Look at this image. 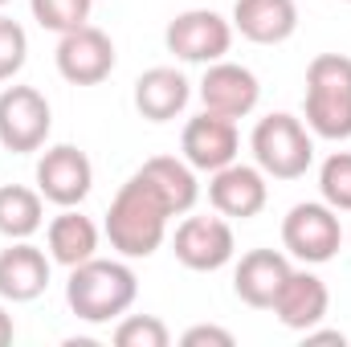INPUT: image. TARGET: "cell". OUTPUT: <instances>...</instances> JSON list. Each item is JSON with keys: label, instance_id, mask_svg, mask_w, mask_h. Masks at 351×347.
Masks as SVG:
<instances>
[{"label": "cell", "instance_id": "cell-18", "mask_svg": "<svg viewBox=\"0 0 351 347\" xmlns=\"http://www.w3.org/2000/svg\"><path fill=\"white\" fill-rule=\"evenodd\" d=\"M188 94L192 90H188V78L180 70L156 66V70L139 74V82H135V110L152 123H168L188 106Z\"/></svg>", "mask_w": 351, "mask_h": 347}, {"label": "cell", "instance_id": "cell-14", "mask_svg": "<svg viewBox=\"0 0 351 347\" xmlns=\"http://www.w3.org/2000/svg\"><path fill=\"white\" fill-rule=\"evenodd\" d=\"M265 172L262 168H250V164H225L221 172H213L208 184V200L221 217H237V221H250L265 208Z\"/></svg>", "mask_w": 351, "mask_h": 347}, {"label": "cell", "instance_id": "cell-19", "mask_svg": "<svg viewBox=\"0 0 351 347\" xmlns=\"http://www.w3.org/2000/svg\"><path fill=\"white\" fill-rule=\"evenodd\" d=\"M45 241H49V258L74 270V265H82V261L94 258V250H98V229H94L90 217L74 213V208H66L62 217L49 221Z\"/></svg>", "mask_w": 351, "mask_h": 347}, {"label": "cell", "instance_id": "cell-27", "mask_svg": "<svg viewBox=\"0 0 351 347\" xmlns=\"http://www.w3.org/2000/svg\"><path fill=\"white\" fill-rule=\"evenodd\" d=\"M306 344H348L343 339V331H306Z\"/></svg>", "mask_w": 351, "mask_h": 347}, {"label": "cell", "instance_id": "cell-15", "mask_svg": "<svg viewBox=\"0 0 351 347\" xmlns=\"http://www.w3.org/2000/svg\"><path fill=\"white\" fill-rule=\"evenodd\" d=\"M233 29L254 45H282L298 29V4L294 0H237Z\"/></svg>", "mask_w": 351, "mask_h": 347}, {"label": "cell", "instance_id": "cell-24", "mask_svg": "<svg viewBox=\"0 0 351 347\" xmlns=\"http://www.w3.org/2000/svg\"><path fill=\"white\" fill-rule=\"evenodd\" d=\"M114 344L119 347H168L172 335L156 315H131L114 327Z\"/></svg>", "mask_w": 351, "mask_h": 347}, {"label": "cell", "instance_id": "cell-16", "mask_svg": "<svg viewBox=\"0 0 351 347\" xmlns=\"http://www.w3.org/2000/svg\"><path fill=\"white\" fill-rule=\"evenodd\" d=\"M286 278H290L286 254H278V250H250L241 258V265H237V274H233V290H237V298L245 307L269 311Z\"/></svg>", "mask_w": 351, "mask_h": 347}, {"label": "cell", "instance_id": "cell-22", "mask_svg": "<svg viewBox=\"0 0 351 347\" xmlns=\"http://www.w3.org/2000/svg\"><path fill=\"white\" fill-rule=\"evenodd\" d=\"M319 192L335 213H351V152L327 156V164L319 168Z\"/></svg>", "mask_w": 351, "mask_h": 347}, {"label": "cell", "instance_id": "cell-3", "mask_svg": "<svg viewBox=\"0 0 351 347\" xmlns=\"http://www.w3.org/2000/svg\"><path fill=\"white\" fill-rule=\"evenodd\" d=\"M306 127L323 139H351V58L319 53L306 70Z\"/></svg>", "mask_w": 351, "mask_h": 347}, {"label": "cell", "instance_id": "cell-12", "mask_svg": "<svg viewBox=\"0 0 351 347\" xmlns=\"http://www.w3.org/2000/svg\"><path fill=\"white\" fill-rule=\"evenodd\" d=\"M180 147L196 172H221L225 164L237 160V127H233V119L204 110V115L188 119Z\"/></svg>", "mask_w": 351, "mask_h": 347}, {"label": "cell", "instance_id": "cell-6", "mask_svg": "<svg viewBox=\"0 0 351 347\" xmlns=\"http://www.w3.org/2000/svg\"><path fill=\"white\" fill-rule=\"evenodd\" d=\"M164 41H168V49H172L180 62L213 66V62H221L229 53L233 25L221 12H213V8H188V12H180L172 25H168Z\"/></svg>", "mask_w": 351, "mask_h": 347}, {"label": "cell", "instance_id": "cell-4", "mask_svg": "<svg viewBox=\"0 0 351 347\" xmlns=\"http://www.w3.org/2000/svg\"><path fill=\"white\" fill-rule=\"evenodd\" d=\"M250 147H254L258 168L265 176H274V180H298V176H306L311 160H315V143H311L306 127L286 110L265 115L254 127Z\"/></svg>", "mask_w": 351, "mask_h": 347}, {"label": "cell", "instance_id": "cell-1", "mask_svg": "<svg viewBox=\"0 0 351 347\" xmlns=\"http://www.w3.org/2000/svg\"><path fill=\"white\" fill-rule=\"evenodd\" d=\"M168 217H172V208L160 200V192L143 176L135 172L119 188V196L110 200L106 237L123 258H152L168 237Z\"/></svg>", "mask_w": 351, "mask_h": 347}, {"label": "cell", "instance_id": "cell-20", "mask_svg": "<svg viewBox=\"0 0 351 347\" xmlns=\"http://www.w3.org/2000/svg\"><path fill=\"white\" fill-rule=\"evenodd\" d=\"M139 176L160 192V200L172 208V217L180 213H188L192 204H196V196H200V188H196V176H192V164H180L172 156H156V160H147Z\"/></svg>", "mask_w": 351, "mask_h": 347}, {"label": "cell", "instance_id": "cell-17", "mask_svg": "<svg viewBox=\"0 0 351 347\" xmlns=\"http://www.w3.org/2000/svg\"><path fill=\"white\" fill-rule=\"evenodd\" d=\"M45 286H49V258L37 246L16 241V246L0 250V298L33 302Z\"/></svg>", "mask_w": 351, "mask_h": 347}, {"label": "cell", "instance_id": "cell-10", "mask_svg": "<svg viewBox=\"0 0 351 347\" xmlns=\"http://www.w3.org/2000/svg\"><path fill=\"white\" fill-rule=\"evenodd\" d=\"M172 250L180 265H188V270H200V274L221 270L233 261V229L221 217H188L176 229Z\"/></svg>", "mask_w": 351, "mask_h": 347}, {"label": "cell", "instance_id": "cell-23", "mask_svg": "<svg viewBox=\"0 0 351 347\" xmlns=\"http://www.w3.org/2000/svg\"><path fill=\"white\" fill-rule=\"evenodd\" d=\"M90 4H94V0H29L37 25H41V29H53V33H70V29L86 25Z\"/></svg>", "mask_w": 351, "mask_h": 347}, {"label": "cell", "instance_id": "cell-9", "mask_svg": "<svg viewBox=\"0 0 351 347\" xmlns=\"http://www.w3.org/2000/svg\"><path fill=\"white\" fill-rule=\"evenodd\" d=\"M114 70V45L102 29L78 25L58 41V74L74 86H94Z\"/></svg>", "mask_w": 351, "mask_h": 347}, {"label": "cell", "instance_id": "cell-7", "mask_svg": "<svg viewBox=\"0 0 351 347\" xmlns=\"http://www.w3.org/2000/svg\"><path fill=\"white\" fill-rule=\"evenodd\" d=\"M53 115L45 94L33 86H8L0 94V143L8 152H37L49 139Z\"/></svg>", "mask_w": 351, "mask_h": 347}, {"label": "cell", "instance_id": "cell-26", "mask_svg": "<svg viewBox=\"0 0 351 347\" xmlns=\"http://www.w3.org/2000/svg\"><path fill=\"white\" fill-rule=\"evenodd\" d=\"M184 347H233V335L225 331V327H208V323H200V327H188L184 331V339H180Z\"/></svg>", "mask_w": 351, "mask_h": 347}, {"label": "cell", "instance_id": "cell-2", "mask_svg": "<svg viewBox=\"0 0 351 347\" xmlns=\"http://www.w3.org/2000/svg\"><path fill=\"white\" fill-rule=\"evenodd\" d=\"M135 294H139V278L123 261L90 258L74 265L70 282H66V302L82 323H110V319L127 315Z\"/></svg>", "mask_w": 351, "mask_h": 347}, {"label": "cell", "instance_id": "cell-25", "mask_svg": "<svg viewBox=\"0 0 351 347\" xmlns=\"http://www.w3.org/2000/svg\"><path fill=\"white\" fill-rule=\"evenodd\" d=\"M25 53H29V37L16 21L0 16V82L16 78L21 66H25Z\"/></svg>", "mask_w": 351, "mask_h": 347}, {"label": "cell", "instance_id": "cell-11", "mask_svg": "<svg viewBox=\"0 0 351 347\" xmlns=\"http://www.w3.org/2000/svg\"><path fill=\"white\" fill-rule=\"evenodd\" d=\"M262 98L258 86V74L237 66V62H213L200 78V102L204 110L213 115H225V119H245Z\"/></svg>", "mask_w": 351, "mask_h": 347}, {"label": "cell", "instance_id": "cell-30", "mask_svg": "<svg viewBox=\"0 0 351 347\" xmlns=\"http://www.w3.org/2000/svg\"><path fill=\"white\" fill-rule=\"evenodd\" d=\"M348 4H351V0H348Z\"/></svg>", "mask_w": 351, "mask_h": 347}, {"label": "cell", "instance_id": "cell-28", "mask_svg": "<svg viewBox=\"0 0 351 347\" xmlns=\"http://www.w3.org/2000/svg\"><path fill=\"white\" fill-rule=\"evenodd\" d=\"M12 335H16V327H12V315L0 307V347L4 344H12Z\"/></svg>", "mask_w": 351, "mask_h": 347}, {"label": "cell", "instance_id": "cell-13", "mask_svg": "<svg viewBox=\"0 0 351 347\" xmlns=\"http://www.w3.org/2000/svg\"><path fill=\"white\" fill-rule=\"evenodd\" d=\"M327 307H331V294H327V282L319 274H306V270H290V278L282 282L278 298H274V315L282 327L290 331H311L327 319Z\"/></svg>", "mask_w": 351, "mask_h": 347}, {"label": "cell", "instance_id": "cell-21", "mask_svg": "<svg viewBox=\"0 0 351 347\" xmlns=\"http://www.w3.org/2000/svg\"><path fill=\"white\" fill-rule=\"evenodd\" d=\"M45 221L41 208V192L21 188V184H4L0 188V233L8 241H29Z\"/></svg>", "mask_w": 351, "mask_h": 347}, {"label": "cell", "instance_id": "cell-5", "mask_svg": "<svg viewBox=\"0 0 351 347\" xmlns=\"http://www.w3.org/2000/svg\"><path fill=\"white\" fill-rule=\"evenodd\" d=\"M282 246L306 265H323L339 254L343 246V229H339V213L323 200H306V204H294L282 221Z\"/></svg>", "mask_w": 351, "mask_h": 347}, {"label": "cell", "instance_id": "cell-29", "mask_svg": "<svg viewBox=\"0 0 351 347\" xmlns=\"http://www.w3.org/2000/svg\"><path fill=\"white\" fill-rule=\"evenodd\" d=\"M0 4H8V0H0Z\"/></svg>", "mask_w": 351, "mask_h": 347}, {"label": "cell", "instance_id": "cell-8", "mask_svg": "<svg viewBox=\"0 0 351 347\" xmlns=\"http://www.w3.org/2000/svg\"><path fill=\"white\" fill-rule=\"evenodd\" d=\"M90 184H94V168H90L86 152H78L74 143L49 147L37 164V192L58 208L82 204L90 196Z\"/></svg>", "mask_w": 351, "mask_h": 347}]
</instances>
